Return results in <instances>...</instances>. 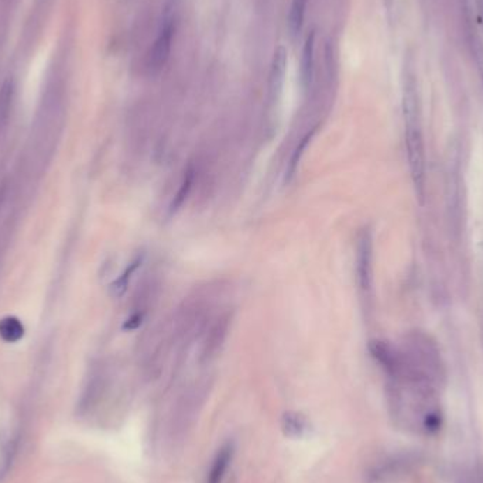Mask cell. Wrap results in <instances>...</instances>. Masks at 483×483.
<instances>
[{"mask_svg": "<svg viewBox=\"0 0 483 483\" xmlns=\"http://www.w3.org/2000/svg\"><path fill=\"white\" fill-rule=\"evenodd\" d=\"M404 120H406V149L408 167L411 172V179L417 198L421 204H424L426 198V150L424 140H422L419 114H418V96L415 91V82L408 78L404 87Z\"/></svg>", "mask_w": 483, "mask_h": 483, "instance_id": "cell-1", "label": "cell"}, {"mask_svg": "<svg viewBox=\"0 0 483 483\" xmlns=\"http://www.w3.org/2000/svg\"><path fill=\"white\" fill-rule=\"evenodd\" d=\"M372 259H373L372 233L369 229H364L357 237L356 273H357L359 287L365 292H368L372 287Z\"/></svg>", "mask_w": 483, "mask_h": 483, "instance_id": "cell-2", "label": "cell"}, {"mask_svg": "<svg viewBox=\"0 0 483 483\" xmlns=\"http://www.w3.org/2000/svg\"><path fill=\"white\" fill-rule=\"evenodd\" d=\"M287 64H288L287 48L284 45H278L272 59L270 75H269V101L273 106L278 103L281 98L285 75H287Z\"/></svg>", "mask_w": 483, "mask_h": 483, "instance_id": "cell-3", "label": "cell"}, {"mask_svg": "<svg viewBox=\"0 0 483 483\" xmlns=\"http://www.w3.org/2000/svg\"><path fill=\"white\" fill-rule=\"evenodd\" d=\"M174 33H175V29H174L172 20H167L163 24L151 50H150V54H149L150 71H154V73L160 71L165 66L170 51H171Z\"/></svg>", "mask_w": 483, "mask_h": 483, "instance_id": "cell-4", "label": "cell"}, {"mask_svg": "<svg viewBox=\"0 0 483 483\" xmlns=\"http://www.w3.org/2000/svg\"><path fill=\"white\" fill-rule=\"evenodd\" d=\"M315 33L313 31L303 47V52H301V64H299V80H301V85H303L304 89H307L311 82H313V77H314V64H315Z\"/></svg>", "mask_w": 483, "mask_h": 483, "instance_id": "cell-5", "label": "cell"}, {"mask_svg": "<svg viewBox=\"0 0 483 483\" xmlns=\"http://www.w3.org/2000/svg\"><path fill=\"white\" fill-rule=\"evenodd\" d=\"M369 349H371L372 356L379 362V364L387 372H390L392 375L399 373V371L401 369L400 359L390 345H387L386 342H382V341H372L369 345Z\"/></svg>", "mask_w": 483, "mask_h": 483, "instance_id": "cell-6", "label": "cell"}, {"mask_svg": "<svg viewBox=\"0 0 483 483\" xmlns=\"http://www.w3.org/2000/svg\"><path fill=\"white\" fill-rule=\"evenodd\" d=\"M232 455H233V448L230 444H226L223 445L214 462H212V466H211V470L208 473V477H207V483H222V479L228 470V466L232 461Z\"/></svg>", "mask_w": 483, "mask_h": 483, "instance_id": "cell-7", "label": "cell"}, {"mask_svg": "<svg viewBox=\"0 0 483 483\" xmlns=\"http://www.w3.org/2000/svg\"><path fill=\"white\" fill-rule=\"evenodd\" d=\"M281 429L284 431V434L290 438H299L303 437L307 430H309V421L307 418L299 414V413H294V411H288L283 415L281 419Z\"/></svg>", "mask_w": 483, "mask_h": 483, "instance_id": "cell-8", "label": "cell"}, {"mask_svg": "<svg viewBox=\"0 0 483 483\" xmlns=\"http://www.w3.org/2000/svg\"><path fill=\"white\" fill-rule=\"evenodd\" d=\"M142 263H143V255L136 256V258L129 263V266L124 270V273L120 274V276L110 284V294H112L113 297L119 298V297H122V295L126 292V290H128V287H129V283H131V280H132V276L136 273V270L140 267Z\"/></svg>", "mask_w": 483, "mask_h": 483, "instance_id": "cell-9", "label": "cell"}, {"mask_svg": "<svg viewBox=\"0 0 483 483\" xmlns=\"http://www.w3.org/2000/svg\"><path fill=\"white\" fill-rule=\"evenodd\" d=\"M307 2L309 0H291L288 12V30L291 36H297L304 26Z\"/></svg>", "mask_w": 483, "mask_h": 483, "instance_id": "cell-10", "label": "cell"}, {"mask_svg": "<svg viewBox=\"0 0 483 483\" xmlns=\"http://www.w3.org/2000/svg\"><path fill=\"white\" fill-rule=\"evenodd\" d=\"M24 335V327L16 317H6L0 321V338L9 343L20 341Z\"/></svg>", "mask_w": 483, "mask_h": 483, "instance_id": "cell-11", "label": "cell"}, {"mask_svg": "<svg viewBox=\"0 0 483 483\" xmlns=\"http://www.w3.org/2000/svg\"><path fill=\"white\" fill-rule=\"evenodd\" d=\"M13 99V82L6 81L0 88V131H3L9 122V114Z\"/></svg>", "mask_w": 483, "mask_h": 483, "instance_id": "cell-12", "label": "cell"}, {"mask_svg": "<svg viewBox=\"0 0 483 483\" xmlns=\"http://www.w3.org/2000/svg\"><path fill=\"white\" fill-rule=\"evenodd\" d=\"M193 183H194V170L190 168L187 171V174L184 175V179H183V184H181L179 187V191L177 193L174 201H172V205H171V212H175L181 205H183L184 200L187 198V195L190 194L191 191V187H193Z\"/></svg>", "mask_w": 483, "mask_h": 483, "instance_id": "cell-13", "label": "cell"}, {"mask_svg": "<svg viewBox=\"0 0 483 483\" xmlns=\"http://www.w3.org/2000/svg\"><path fill=\"white\" fill-rule=\"evenodd\" d=\"M422 424H424V429L430 433H436L440 430L441 427V415L437 411H431L424 417V421H422Z\"/></svg>", "mask_w": 483, "mask_h": 483, "instance_id": "cell-14", "label": "cell"}, {"mask_svg": "<svg viewBox=\"0 0 483 483\" xmlns=\"http://www.w3.org/2000/svg\"><path fill=\"white\" fill-rule=\"evenodd\" d=\"M142 322H143V315H142L140 313H136V314H133L131 318H128V321L125 322L124 328H125V329H131V331H132V329L139 328Z\"/></svg>", "mask_w": 483, "mask_h": 483, "instance_id": "cell-15", "label": "cell"}, {"mask_svg": "<svg viewBox=\"0 0 483 483\" xmlns=\"http://www.w3.org/2000/svg\"><path fill=\"white\" fill-rule=\"evenodd\" d=\"M480 20H482V23H483V17H482V19H480Z\"/></svg>", "mask_w": 483, "mask_h": 483, "instance_id": "cell-16", "label": "cell"}]
</instances>
